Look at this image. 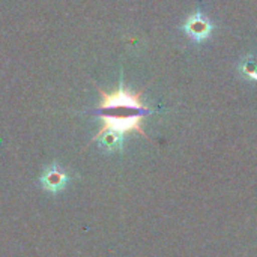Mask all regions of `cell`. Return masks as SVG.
<instances>
[{"label": "cell", "instance_id": "obj_5", "mask_svg": "<svg viewBox=\"0 0 257 257\" xmlns=\"http://www.w3.org/2000/svg\"><path fill=\"white\" fill-rule=\"evenodd\" d=\"M93 142H99L101 146L108 151V152H114V151H122V146H123V136L117 134V133H113V131H105V133H96L90 143Z\"/></svg>", "mask_w": 257, "mask_h": 257}, {"label": "cell", "instance_id": "obj_1", "mask_svg": "<svg viewBox=\"0 0 257 257\" xmlns=\"http://www.w3.org/2000/svg\"><path fill=\"white\" fill-rule=\"evenodd\" d=\"M101 96V102L96 108L98 114L107 116H136V114H149L151 110L143 104L142 92H133L126 89L122 83L113 92H104L101 87H96Z\"/></svg>", "mask_w": 257, "mask_h": 257}, {"label": "cell", "instance_id": "obj_4", "mask_svg": "<svg viewBox=\"0 0 257 257\" xmlns=\"http://www.w3.org/2000/svg\"><path fill=\"white\" fill-rule=\"evenodd\" d=\"M211 30H212V24L200 12L193 14L185 24V32L188 33L190 38H193L196 41L206 39L211 35Z\"/></svg>", "mask_w": 257, "mask_h": 257}, {"label": "cell", "instance_id": "obj_2", "mask_svg": "<svg viewBox=\"0 0 257 257\" xmlns=\"http://www.w3.org/2000/svg\"><path fill=\"white\" fill-rule=\"evenodd\" d=\"M102 125L98 133H105V131H113L120 136H125L126 133H139L145 139H149L142 126L145 114H136V116H107V114H99Z\"/></svg>", "mask_w": 257, "mask_h": 257}, {"label": "cell", "instance_id": "obj_3", "mask_svg": "<svg viewBox=\"0 0 257 257\" xmlns=\"http://www.w3.org/2000/svg\"><path fill=\"white\" fill-rule=\"evenodd\" d=\"M68 182H69V175L57 163H53L48 169H45L42 176H41L42 188L45 191L53 193V194L62 191Z\"/></svg>", "mask_w": 257, "mask_h": 257}, {"label": "cell", "instance_id": "obj_6", "mask_svg": "<svg viewBox=\"0 0 257 257\" xmlns=\"http://www.w3.org/2000/svg\"><path fill=\"white\" fill-rule=\"evenodd\" d=\"M242 71H244V74H245L247 77L257 80V65H247V63H245V65L242 66Z\"/></svg>", "mask_w": 257, "mask_h": 257}]
</instances>
